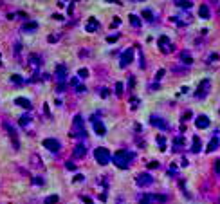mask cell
<instances>
[{
  "instance_id": "obj_47",
  "label": "cell",
  "mask_w": 220,
  "mask_h": 204,
  "mask_svg": "<svg viewBox=\"0 0 220 204\" xmlns=\"http://www.w3.org/2000/svg\"><path fill=\"white\" fill-rule=\"evenodd\" d=\"M53 18H56V20H63V16H62V15H58V13H56V15H53Z\"/></svg>"
},
{
  "instance_id": "obj_50",
  "label": "cell",
  "mask_w": 220,
  "mask_h": 204,
  "mask_svg": "<svg viewBox=\"0 0 220 204\" xmlns=\"http://www.w3.org/2000/svg\"><path fill=\"white\" fill-rule=\"evenodd\" d=\"M47 40H49V42H56V40H58V36H49Z\"/></svg>"
},
{
  "instance_id": "obj_13",
  "label": "cell",
  "mask_w": 220,
  "mask_h": 204,
  "mask_svg": "<svg viewBox=\"0 0 220 204\" xmlns=\"http://www.w3.org/2000/svg\"><path fill=\"white\" fill-rule=\"evenodd\" d=\"M195 125H197V128H208L209 127V119H208V116H199L195 119Z\"/></svg>"
},
{
  "instance_id": "obj_20",
  "label": "cell",
  "mask_w": 220,
  "mask_h": 204,
  "mask_svg": "<svg viewBox=\"0 0 220 204\" xmlns=\"http://www.w3.org/2000/svg\"><path fill=\"white\" fill-rule=\"evenodd\" d=\"M200 148H202V143H200V139L195 136L193 137V143H191V152H195V154H199Z\"/></svg>"
},
{
  "instance_id": "obj_43",
  "label": "cell",
  "mask_w": 220,
  "mask_h": 204,
  "mask_svg": "<svg viewBox=\"0 0 220 204\" xmlns=\"http://www.w3.org/2000/svg\"><path fill=\"white\" fill-rule=\"evenodd\" d=\"M81 201H83L85 204H92V199H88V197H81Z\"/></svg>"
},
{
  "instance_id": "obj_37",
  "label": "cell",
  "mask_w": 220,
  "mask_h": 204,
  "mask_svg": "<svg viewBox=\"0 0 220 204\" xmlns=\"http://www.w3.org/2000/svg\"><path fill=\"white\" fill-rule=\"evenodd\" d=\"M43 112H45V116H47V118H51V110H49V105H47V103L43 105Z\"/></svg>"
},
{
  "instance_id": "obj_23",
  "label": "cell",
  "mask_w": 220,
  "mask_h": 204,
  "mask_svg": "<svg viewBox=\"0 0 220 204\" xmlns=\"http://www.w3.org/2000/svg\"><path fill=\"white\" fill-rule=\"evenodd\" d=\"M175 4H177L179 7H184V9H189V7H193V2H189V0H184V2H182V0H177Z\"/></svg>"
},
{
  "instance_id": "obj_51",
  "label": "cell",
  "mask_w": 220,
  "mask_h": 204,
  "mask_svg": "<svg viewBox=\"0 0 220 204\" xmlns=\"http://www.w3.org/2000/svg\"><path fill=\"white\" fill-rule=\"evenodd\" d=\"M180 164H182V166H188V159H184V157H182V161H180Z\"/></svg>"
},
{
  "instance_id": "obj_21",
  "label": "cell",
  "mask_w": 220,
  "mask_h": 204,
  "mask_svg": "<svg viewBox=\"0 0 220 204\" xmlns=\"http://www.w3.org/2000/svg\"><path fill=\"white\" fill-rule=\"evenodd\" d=\"M217 146H218V139H217V137H213V139L209 141V145H208L206 152H208V154H211V152H215V150H217Z\"/></svg>"
},
{
  "instance_id": "obj_26",
  "label": "cell",
  "mask_w": 220,
  "mask_h": 204,
  "mask_svg": "<svg viewBox=\"0 0 220 204\" xmlns=\"http://www.w3.org/2000/svg\"><path fill=\"white\" fill-rule=\"evenodd\" d=\"M157 43H159V47H161V49H164L166 45H170V42H168V36H161Z\"/></svg>"
},
{
  "instance_id": "obj_10",
  "label": "cell",
  "mask_w": 220,
  "mask_h": 204,
  "mask_svg": "<svg viewBox=\"0 0 220 204\" xmlns=\"http://www.w3.org/2000/svg\"><path fill=\"white\" fill-rule=\"evenodd\" d=\"M150 123L153 125V127H157V128H161V130H168L170 127H168V123L164 121L162 118H159V116H152L150 118Z\"/></svg>"
},
{
  "instance_id": "obj_35",
  "label": "cell",
  "mask_w": 220,
  "mask_h": 204,
  "mask_svg": "<svg viewBox=\"0 0 220 204\" xmlns=\"http://www.w3.org/2000/svg\"><path fill=\"white\" fill-rule=\"evenodd\" d=\"M31 159H32V164H34V166H42V163H40V157H36V155H32Z\"/></svg>"
},
{
  "instance_id": "obj_31",
  "label": "cell",
  "mask_w": 220,
  "mask_h": 204,
  "mask_svg": "<svg viewBox=\"0 0 220 204\" xmlns=\"http://www.w3.org/2000/svg\"><path fill=\"white\" fill-rule=\"evenodd\" d=\"M115 94H117V96H121V94H123V83H121V81H117V83H115Z\"/></svg>"
},
{
  "instance_id": "obj_1",
  "label": "cell",
  "mask_w": 220,
  "mask_h": 204,
  "mask_svg": "<svg viewBox=\"0 0 220 204\" xmlns=\"http://www.w3.org/2000/svg\"><path fill=\"white\" fill-rule=\"evenodd\" d=\"M134 159V154L128 150H119L114 154V157H112V161H114V164L117 166V168H128V164H130V161Z\"/></svg>"
},
{
  "instance_id": "obj_52",
  "label": "cell",
  "mask_w": 220,
  "mask_h": 204,
  "mask_svg": "<svg viewBox=\"0 0 220 204\" xmlns=\"http://www.w3.org/2000/svg\"><path fill=\"white\" fill-rule=\"evenodd\" d=\"M0 65H2V62H0Z\"/></svg>"
},
{
  "instance_id": "obj_39",
  "label": "cell",
  "mask_w": 220,
  "mask_h": 204,
  "mask_svg": "<svg viewBox=\"0 0 220 204\" xmlns=\"http://www.w3.org/2000/svg\"><path fill=\"white\" fill-rule=\"evenodd\" d=\"M148 168H159V163H157V161H152V163H148Z\"/></svg>"
},
{
  "instance_id": "obj_9",
  "label": "cell",
  "mask_w": 220,
  "mask_h": 204,
  "mask_svg": "<svg viewBox=\"0 0 220 204\" xmlns=\"http://www.w3.org/2000/svg\"><path fill=\"white\" fill-rule=\"evenodd\" d=\"M92 125H94V132L97 134V136H105V134H106V128H105V125H103L101 119L92 118Z\"/></svg>"
},
{
  "instance_id": "obj_7",
  "label": "cell",
  "mask_w": 220,
  "mask_h": 204,
  "mask_svg": "<svg viewBox=\"0 0 220 204\" xmlns=\"http://www.w3.org/2000/svg\"><path fill=\"white\" fill-rule=\"evenodd\" d=\"M134 62V49H126L125 53H123V56H121V67L125 69V67H128V65Z\"/></svg>"
},
{
  "instance_id": "obj_34",
  "label": "cell",
  "mask_w": 220,
  "mask_h": 204,
  "mask_svg": "<svg viewBox=\"0 0 220 204\" xmlns=\"http://www.w3.org/2000/svg\"><path fill=\"white\" fill-rule=\"evenodd\" d=\"M164 74H166V71H164V69H161V71H157V76H155V80H162V78H164Z\"/></svg>"
},
{
  "instance_id": "obj_28",
  "label": "cell",
  "mask_w": 220,
  "mask_h": 204,
  "mask_svg": "<svg viewBox=\"0 0 220 204\" xmlns=\"http://www.w3.org/2000/svg\"><path fill=\"white\" fill-rule=\"evenodd\" d=\"M56 202H58V195H49L45 199V204H56Z\"/></svg>"
},
{
  "instance_id": "obj_3",
  "label": "cell",
  "mask_w": 220,
  "mask_h": 204,
  "mask_svg": "<svg viewBox=\"0 0 220 204\" xmlns=\"http://www.w3.org/2000/svg\"><path fill=\"white\" fill-rule=\"evenodd\" d=\"M94 157H96V161L99 163L101 166H105V164L110 163V152L106 150V148H96Z\"/></svg>"
},
{
  "instance_id": "obj_14",
  "label": "cell",
  "mask_w": 220,
  "mask_h": 204,
  "mask_svg": "<svg viewBox=\"0 0 220 204\" xmlns=\"http://www.w3.org/2000/svg\"><path fill=\"white\" fill-rule=\"evenodd\" d=\"M139 204H155V201H153V193L139 195Z\"/></svg>"
},
{
  "instance_id": "obj_41",
  "label": "cell",
  "mask_w": 220,
  "mask_h": 204,
  "mask_svg": "<svg viewBox=\"0 0 220 204\" xmlns=\"http://www.w3.org/2000/svg\"><path fill=\"white\" fill-rule=\"evenodd\" d=\"M189 118H191V112L188 110V112H184V116H182V121H188Z\"/></svg>"
},
{
  "instance_id": "obj_6",
  "label": "cell",
  "mask_w": 220,
  "mask_h": 204,
  "mask_svg": "<svg viewBox=\"0 0 220 204\" xmlns=\"http://www.w3.org/2000/svg\"><path fill=\"white\" fill-rule=\"evenodd\" d=\"M136 183L139 184V186H150V184L153 183V177H152V175H150V173H139V175H137L136 177Z\"/></svg>"
},
{
  "instance_id": "obj_38",
  "label": "cell",
  "mask_w": 220,
  "mask_h": 204,
  "mask_svg": "<svg viewBox=\"0 0 220 204\" xmlns=\"http://www.w3.org/2000/svg\"><path fill=\"white\" fill-rule=\"evenodd\" d=\"M119 24H121V18H117V16H115L114 20H112V27H117Z\"/></svg>"
},
{
  "instance_id": "obj_4",
  "label": "cell",
  "mask_w": 220,
  "mask_h": 204,
  "mask_svg": "<svg viewBox=\"0 0 220 204\" xmlns=\"http://www.w3.org/2000/svg\"><path fill=\"white\" fill-rule=\"evenodd\" d=\"M209 87H211V80L209 78H206V80H202L197 87V92H195V98H206V94L209 92Z\"/></svg>"
},
{
  "instance_id": "obj_17",
  "label": "cell",
  "mask_w": 220,
  "mask_h": 204,
  "mask_svg": "<svg viewBox=\"0 0 220 204\" xmlns=\"http://www.w3.org/2000/svg\"><path fill=\"white\" fill-rule=\"evenodd\" d=\"M15 103H16L18 107H22V108H27V110L31 108V101H29L27 98H16V99H15Z\"/></svg>"
},
{
  "instance_id": "obj_33",
  "label": "cell",
  "mask_w": 220,
  "mask_h": 204,
  "mask_svg": "<svg viewBox=\"0 0 220 204\" xmlns=\"http://www.w3.org/2000/svg\"><path fill=\"white\" fill-rule=\"evenodd\" d=\"M119 40V34H112V36H106V42L108 43H114V42H117Z\"/></svg>"
},
{
  "instance_id": "obj_25",
  "label": "cell",
  "mask_w": 220,
  "mask_h": 204,
  "mask_svg": "<svg viewBox=\"0 0 220 204\" xmlns=\"http://www.w3.org/2000/svg\"><path fill=\"white\" fill-rule=\"evenodd\" d=\"M143 18H145V20H148V22H153V15H152V11L145 9V11H143Z\"/></svg>"
},
{
  "instance_id": "obj_12",
  "label": "cell",
  "mask_w": 220,
  "mask_h": 204,
  "mask_svg": "<svg viewBox=\"0 0 220 204\" xmlns=\"http://www.w3.org/2000/svg\"><path fill=\"white\" fill-rule=\"evenodd\" d=\"M99 29V24H97V20L96 18H88V22H87V25H85V31L87 33H94Z\"/></svg>"
},
{
  "instance_id": "obj_11",
  "label": "cell",
  "mask_w": 220,
  "mask_h": 204,
  "mask_svg": "<svg viewBox=\"0 0 220 204\" xmlns=\"http://www.w3.org/2000/svg\"><path fill=\"white\" fill-rule=\"evenodd\" d=\"M38 29V22H24V25H22V33H32V31H36Z\"/></svg>"
},
{
  "instance_id": "obj_5",
  "label": "cell",
  "mask_w": 220,
  "mask_h": 204,
  "mask_svg": "<svg viewBox=\"0 0 220 204\" xmlns=\"http://www.w3.org/2000/svg\"><path fill=\"white\" fill-rule=\"evenodd\" d=\"M43 146H45L49 152H53V154H58V152H60V148H62L60 141H58V139H53V137H49V139H43Z\"/></svg>"
},
{
  "instance_id": "obj_22",
  "label": "cell",
  "mask_w": 220,
  "mask_h": 204,
  "mask_svg": "<svg viewBox=\"0 0 220 204\" xmlns=\"http://www.w3.org/2000/svg\"><path fill=\"white\" fill-rule=\"evenodd\" d=\"M128 20H130V24H132L134 27H139V25H141V18H139L137 15H130V16H128Z\"/></svg>"
},
{
  "instance_id": "obj_44",
  "label": "cell",
  "mask_w": 220,
  "mask_h": 204,
  "mask_svg": "<svg viewBox=\"0 0 220 204\" xmlns=\"http://www.w3.org/2000/svg\"><path fill=\"white\" fill-rule=\"evenodd\" d=\"M67 168H69V170H76V166H74V163H67Z\"/></svg>"
},
{
  "instance_id": "obj_29",
  "label": "cell",
  "mask_w": 220,
  "mask_h": 204,
  "mask_svg": "<svg viewBox=\"0 0 220 204\" xmlns=\"http://www.w3.org/2000/svg\"><path fill=\"white\" fill-rule=\"evenodd\" d=\"M157 143H159V146H161V150H166V139H164L162 136L157 137Z\"/></svg>"
},
{
  "instance_id": "obj_8",
  "label": "cell",
  "mask_w": 220,
  "mask_h": 204,
  "mask_svg": "<svg viewBox=\"0 0 220 204\" xmlns=\"http://www.w3.org/2000/svg\"><path fill=\"white\" fill-rule=\"evenodd\" d=\"M56 80L60 81V85H65V80H67V67L65 65L56 67Z\"/></svg>"
},
{
  "instance_id": "obj_36",
  "label": "cell",
  "mask_w": 220,
  "mask_h": 204,
  "mask_svg": "<svg viewBox=\"0 0 220 204\" xmlns=\"http://www.w3.org/2000/svg\"><path fill=\"white\" fill-rule=\"evenodd\" d=\"M32 184H43L42 177H32Z\"/></svg>"
},
{
  "instance_id": "obj_15",
  "label": "cell",
  "mask_w": 220,
  "mask_h": 204,
  "mask_svg": "<svg viewBox=\"0 0 220 204\" xmlns=\"http://www.w3.org/2000/svg\"><path fill=\"white\" fill-rule=\"evenodd\" d=\"M199 16H200V18H209V16H211L209 6H208V4H202V6L199 7Z\"/></svg>"
},
{
  "instance_id": "obj_32",
  "label": "cell",
  "mask_w": 220,
  "mask_h": 204,
  "mask_svg": "<svg viewBox=\"0 0 220 204\" xmlns=\"http://www.w3.org/2000/svg\"><path fill=\"white\" fill-rule=\"evenodd\" d=\"M87 76H88V69H80V71H78V78H87Z\"/></svg>"
},
{
  "instance_id": "obj_16",
  "label": "cell",
  "mask_w": 220,
  "mask_h": 204,
  "mask_svg": "<svg viewBox=\"0 0 220 204\" xmlns=\"http://www.w3.org/2000/svg\"><path fill=\"white\" fill-rule=\"evenodd\" d=\"M184 148V136H177L175 139H173V150H182Z\"/></svg>"
},
{
  "instance_id": "obj_18",
  "label": "cell",
  "mask_w": 220,
  "mask_h": 204,
  "mask_svg": "<svg viewBox=\"0 0 220 204\" xmlns=\"http://www.w3.org/2000/svg\"><path fill=\"white\" fill-rule=\"evenodd\" d=\"M74 157H83L85 154H87V148H85V145H76L74 146Z\"/></svg>"
},
{
  "instance_id": "obj_2",
  "label": "cell",
  "mask_w": 220,
  "mask_h": 204,
  "mask_svg": "<svg viewBox=\"0 0 220 204\" xmlns=\"http://www.w3.org/2000/svg\"><path fill=\"white\" fill-rule=\"evenodd\" d=\"M85 134V127H83V118L81 116H76L74 118V125H72V130H71V136L72 137H83Z\"/></svg>"
},
{
  "instance_id": "obj_45",
  "label": "cell",
  "mask_w": 220,
  "mask_h": 204,
  "mask_svg": "<svg viewBox=\"0 0 220 204\" xmlns=\"http://www.w3.org/2000/svg\"><path fill=\"white\" fill-rule=\"evenodd\" d=\"M76 89H78V92H85V90H87V89H85L83 85H78V87H76Z\"/></svg>"
},
{
  "instance_id": "obj_19",
  "label": "cell",
  "mask_w": 220,
  "mask_h": 204,
  "mask_svg": "<svg viewBox=\"0 0 220 204\" xmlns=\"http://www.w3.org/2000/svg\"><path fill=\"white\" fill-rule=\"evenodd\" d=\"M180 62L186 63V65H191L193 63V58H191V54H189L188 51H182V53H180Z\"/></svg>"
},
{
  "instance_id": "obj_30",
  "label": "cell",
  "mask_w": 220,
  "mask_h": 204,
  "mask_svg": "<svg viewBox=\"0 0 220 204\" xmlns=\"http://www.w3.org/2000/svg\"><path fill=\"white\" fill-rule=\"evenodd\" d=\"M29 121H31V118H29V116H22V118H20V125H22V127H27V125H29Z\"/></svg>"
},
{
  "instance_id": "obj_49",
  "label": "cell",
  "mask_w": 220,
  "mask_h": 204,
  "mask_svg": "<svg viewBox=\"0 0 220 204\" xmlns=\"http://www.w3.org/2000/svg\"><path fill=\"white\" fill-rule=\"evenodd\" d=\"M101 96H103V98H106V96H108V92H106V89H101Z\"/></svg>"
},
{
  "instance_id": "obj_48",
  "label": "cell",
  "mask_w": 220,
  "mask_h": 204,
  "mask_svg": "<svg viewBox=\"0 0 220 204\" xmlns=\"http://www.w3.org/2000/svg\"><path fill=\"white\" fill-rule=\"evenodd\" d=\"M71 83H72L74 87H78V85H80V83H78V78H72V81H71Z\"/></svg>"
},
{
  "instance_id": "obj_40",
  "label": "cell",
  "mask_w": 220,
  "mask_h": 204,
  "mask_svg": "<svg viewBox=\"0 0 220 204\" xmlns=\"http://www.w3.org/2000/svg\"><path fill=\"white\" fill-rule=\"evenodd\" d=\"M215 172L220 173V159H217V161H215Z\"/></svg>"
},
{
  "instance_id": "obj_42",
  "label": "cell",
  "mask_w": 220,
  "mask_h": 204,
  "mask_svg": "<svg viewBox=\"0 0 220 204\" xmlns=\"http://www.w3.org/2000/svg\"><path fill=\"white\" fill-rule=\"evenodd\" d=\"M83 179H85L83 175H80V173H78V175L74 177V183H80V181H83Z\"/></svg>"
},
{
  "instance_id": "obj_46",
  "label": "cell",
  "mask_w": 220,
  "mask_h": 204,
  "mask_svg": "<svg viewBox=\"0 0 220 204\" xmlns=\"http://www.w3.org/2000/svg\"><path fill=\"white\" fill-rule=\"evenodd\" d=\"M132 108H137V99L136 98H132Z\"/></svg>"
},
{
  "instance_id": "obj_27",
  "label": "cell",
  "mask_w": 220,
  "mask_h": 204,
  "mask_svg": "<svg viewBox=\"0 0 220 204\" xmlns=\"http://www.w3.org/2000/svg\"><path fill=\"white\" fill-rule=\"evenodd\" d=\"M153 201H155V202H161V204H164V202H166V195H159V193H153Z\"/></svg>"
},
{
  "instance_id": "obj_24",
  "label": "cell",
  "mask_w": 220,
  "mask_h": 204,
  "mask_svg": "<svg viewBox=\"0 0 220 204\" xmlns=\"http://www.w3.org/2000/svg\"><path fill=\"white\" fill-rule=\"evenodd\" d=\"M11 81H13V83H16V85H24V78H22V76H18V74H13V76H11Z\"/></svg>"
}]
</instances>
